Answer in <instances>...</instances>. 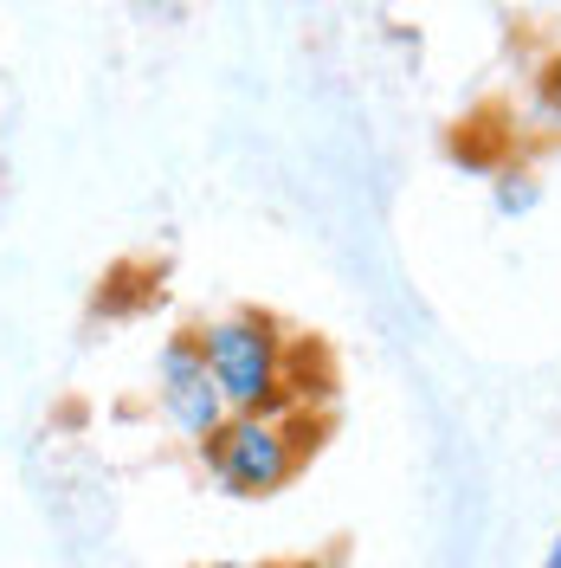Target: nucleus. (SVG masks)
<instances>
[{
    "instance_id": "nucleus-1",
    "label": "nucleus",
    "mask_w": 561,
    "mask_h": 568,
    "mask_svg": "<svg viewBox=\"0 0 561 568\" xmlns=\"http://www.w3.org/2000/svg\"><path fill=\"white\" fill-rule=\"evenodd\" d=\"M316 439H323V420H304V414H284V407H258V414H226V426L201 446V465L207 478L226 497H278L304 465H310Z\"/></svg>"
},
{
    "instance_id": "nucleus-2",
    "label": "nucleus",
    "mask_w": 561,
    "mask_h": 568,
    "mask_svg": "<svg viewBox=\"0 0 561 568\" xmlns=\"http://www.w3.org/2000/svg\"><path fill=\"white\" fill-rule=\"evenodd\" d=\"M194 343L207 355L213 388L226 394L233 414H258V407H278L284 382H290V362H297V343L272 311H226V317H207L194 329Z\"/></svg>"
},
{
    "instance_id": "nucleus-3",
    "label": "nucleus",
    "mask_w": 561,
    "mask_h": 568,
    "mask_svg": "<svg viewBox=\"0 0 561 568\" xmlns=\"http://www.w3.org/2000/svg\"><path fill=\"white\" fill-rule=\"evenodd\" d=\"M155 414L169 420V433L175 439H187L194 453L207 446L213 433L226 426V394L213 388V375H207V355H201V343H194V329H175L162 349H155Z\"/></svg>"
},
{
    "instance_id": "nucleus-4",
    "label": "nucleus",
    "mask_w": 561,
    "mask_h": 568,
    "mask_svg": "<svg viewBox=\"0 0 561 568\" xmlns=\"http://www.w3.org/2000/svg\"><path fill=\"white\" fill-rule=\"evenodd\" d=\"M536 201H542V181L529 175V169H503L491 187V207L503 213V220H523V213H536Z\"/></svg>"
},
{
    "instance_id": "nucleus-5",
    "label": "nucleus",
    "mask_w": 561,
    "mask_h": 568,
    "mask_svg": "<svg viewBox=\"0 0 561 568\" xmlns=\"http://www.w3.org/2000/svg\"><path fill=\"white\" fill-rule=\"evenodd\" d=\"M536 110H542V123H555L561 130V59L536 78Z\"/></svg>"
},
{
    "instance_id": "nucleus-6",
    "label": "nucleus",
    "mask_w": 561,
    "mask_h": 568,
    "mask_svg": "<svg viewBox=\"0 0 561 568\" xmlns=\"http://www.w3.org/2000/svg\"><path fill=\"white\" fill-rule=\"evenodd\" d=\"M542 568H561V536L549 542V556H542Z\"/></svg>"
},
{
    "instance_id": "nucleus-7",
    "label": "nucleus",
    "mask_w": 561,
    "mask_h": 568,
    "mask_svg": "<svg viewBox=\"0 0 561 568\" xmlns=\"http://www.w3.org/2000/svg\"><path fill=\"white\" fill-rule=\"evenodd\" d=\"M207 568H265V562H207Z\"/></svg>"
},
{
    "instance_id": "nucleus-8",
    "label": "nucleus",
    "mask_w": 561,
    "mask_h": 568,
    "mask_svg": "<svg viewBox=\"0 0 561 568\" xmlns=\"http://www.w3.org/2000/svg\"><path fill=\"white\" fill-rule=\"evenodd\" d=\"M290 568H323V562H290Z\"/></svg>"
}]
</instances>
